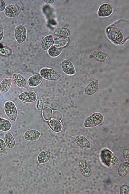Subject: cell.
Listing matches in <instances>:
<instances>
[{
	"label": "cell",
	"mask_w": 129,
	"mask_h": 194,
	"mask_svg": "<svg viewBox=\"0 0 129 194\" xmlns=\"http://www.w3.org/2000/svg\"><path fill=\"white\" fill-rule=\"evenodd\" d=\"M12 50L9 48L3 47H0V55L4 57H8L11 54Z\"/></svg>",
	"instance_id": "29"
},
{
	"label": "cell",
	"mask_w": 129,
	"mask_h": 194,
	"mask_svg": "<svg viewBox=\"0 0 129 194\" xmlns=\"http://www.w3.org/2000/svg\"><path fill=\"white\" fill-rule=\"evenodd\" d=\"M99 86V84L97 80L92 81L86 87L85 92L88 95H92L98 91Z\"/></svg>",
	"instance_id": "16"
},
{
	"label": "cell",
	"mask_w": 129,
	"mask_h": 194,
	"mask_svg": "<svg viewBox=\"0 0 129 194\" xmlns=\"http://www.w3.org/2000/svg\"><path fill=\"white\" fill-rule=\"evenodd\" d=\"M113 10V8L111 5L108 3L104 4L100 7L98 15L100 17L108 16L112 13Z\"/></svg>",
	"instance_id": "10"
},
{
	"label": "cell",
	"mask_w": 129,
	"mask_h": 194,
	"mask_svg": "<svg viewBox=\"0 0 129 194\" xmlns=\"http://www.w3.org/2000/svg\"><path fill=\"white\" fill-rule=\"evenodd\" d=\"M44 1L47 3H53L54 2L55 0H44Z\"/></svg>",
	"instance_id": "37"
},
{
	"label": "cell",
	"mask_w": 129,
	"mask_h": 194,
	"mask_svg": "<svg viewBox=\"0 0 129 194\" xmlns=\"http://www.w3.org/2000/svg\"><path fill=\"white\" fill-rule=\"evenodd\" d=\"M37 98L36 93L31 91L23 92L19 96V98L20 100L27 102H34L36 100Z\"/></svg>",
	"instance_id": "9"
},
{
	"label": "cell",
	"mask_w": 129,
	"mask_h": 194,
	"mask_svg": "<svg viewBox=\"0 0 129 194\" xmlns=\"http://www.w3.org/2000/svg\"><path fill=\"white\" fill-rule=\"evenodd\" d=\"M2 177V174L0 172V180L1 179Z\"/></svg>",
	"instance_id": "38"
},
{
	"label": "cell",
	"mask_w": 129,
	"mask_h": 194,
	"mask_svg": "<svg viewBox=\"0 0 129 194\" xmlns=\"http://www.w3.org/2000/svg\"><path fill=\"white\" fill-rule=\"evenodd\" d=\"M54 34L58 36L67 37L70 34V32L68 28L62 27L56 29L54 32Z\"/></svg>",
	"instance_id": "26"
},
{
	"label": "cell",
	"mask_w": 129,
	"mask_h": 194,
	"mask_svg": "<svg viewBox=\"0 0 129 194\" xmlns=\"http://www.w3.org/2000/svg\"><path fill=\"white\" fill-rule=\"evenodd\" d=\"M120 194H129L128 186L125 184L122 185L120 188Z\"/></svg>",
	"instance_id": "30"
},
{
	"label": "cell",
	"mask_w": 129,
	"mask_h": 194,
	"mask_svg": "<svg viewBox=\"0 0 129 194\" xmlns=\"http://www.w3.org/2000/svg\"><path fill=\"white\" fill-rule=\"evenodd\" d=\"M123 155L125 160L127 162H129V150L128 148L124 149L123 151Z\"/></svg>",
	"instance_id": "33"
},
{
	"label": "cell",
	"mask_w": 129,
	"mask_h": 194,
	"mask_svg": "<svg viewBox=\"0 0 129 194\" xmlns=\"http://www.w3.org/2000/svg\"><path fill=\"white\" fill-rule=\"evenodd\" d=\"M48 125L50 128L55 132H58L61 130V124L56 120L52 119L50 120L48 122Z\"/></svg>",
	"instance_id": "24"
},
{
	"label": "cell",
	"mask_w": 129,
	"mask_h": 194,
	"mask_svg": "<svg viewBox=\"0 0 129 194\" xmlns=\"http://www.w3.org/2000/svg\"><path fill=\"white\" fill-rule=\"evenodd\" d=\"M41 75L45 79L50 80H56L60 78V76L54 70L48 68H43L40 71Z\"/></svg>",
	"instance_id": "4"
},
{
	"label": "cell",
	"mask_w": 129,
	"mask_h": 194,
	"mask_svg": "<svg viewBox=\"0 0 129 194\" xmlns=\"http://www.w3.org/2000/svg\"><path fill=\"white\" fill-rule=\"evenodd\" d=\"M108 35L109 38L114 42L116 43L121 42L123 39L122 32L118 29L112 27L108 30Z\"/></svg>",
	"instance_id": "5"
},
{
	"label": "cell",
	"mask_w": 129,
	"mask_h": 194,
	"mask_svg": "<svg viewBox=\"0 0 129 194\" xmlns=\"http://www.w3.org/2000/svg\"><path fill=\"white\" fill-rule=\"evenodd\" d=\"M129 171V163L127 162L122 163L119 166L118 173L120 176L125 177L128 174Z\"/></svg>",
	"instance_id": "19"
},
{
	"label": "cell",
	"mask_w": 129,
	"mask_h": 194,
	"mask_svg": "<svg viewBox=\"0 0 129 194\" xmlns=\"http://www.w3.org/2000/svg\"><path fill=\"white\" fill-rule=\"evenodd\" d=\"M11 78H7L3 80L0 84V90L3 93L7 92L9 89L12 84Z\"/></svg>",
	"instance_id": "21"
},
{
	"label": "cell",
	"mask_w": 129,
	"mask_h": 194,
	"mask_svg": "<svg viewBox=\"0 0 129 194\" xmlns=\"http://www.w3.org/2000/svg\"><path fill=\"white\" fill-rule=\"evenodd\" d=\"M75 141L76 144L82 148L88 149L91 147V145L89 140L82 135L77 136L75 138Z\"/></svg>",
	"instance_id": "11"
},
{
	"label": "cell",
	"mask_w": 129,
	"mask_h": 194,
	"mask_svg": "<svg viewBox=\"0 0 129 194\" xmlns=\"http://www.w3.org/2000/svg\"><path fill=\"white\" fill-rule=\"evenodd\" d=\"M104 116L101 113L96 112L93 113L85 120L84 126L85 128H92L101 124L104 120Z\"/></svg>",
	"instance_id": "2"
},
{
	"label": "cell",
	"mask_w": 129,
	"mask_h": 194,
	"mask_svg": "<svg viewBox=\"0 0 129 194\" xmlns=\"http://www.w3.org/2000/svg\"><path fill=\"white\" fill-rule=\"evenodd\" d=\"M7 147L4 141L0 139V153L3 154L6 151Z\"/></svg>",
	"instance_id": "31"
},
{
	"label": "cell",
	"mask_w": 129,
	"mask_h": 194,
	"mask_svg": "<svg viewBox=\"0 0 129 194\" xmlns=\"http://www.w3.org/2000/svg\"><path fill=\"white\" fill-rule=\"evenodd\" d=\"M79 166L81 172L86 177H89L91 175V169L87 163L83 160L79 162Z\"/></svg>",
	"instance_id": "13"
},
{
	"label": "cell",
	"mask_w": 129,
	"mask_h": 194,
	"mask_svg": "<svg viewBox=\"0 0 129 194\" xmlns=\"http://www.w3.org/2000/svg\"><path fill=\"white\" fill-rule=\"evenodd\" d=\"M52 118L58 120H60L62 118V115L61 113L57 111H53L52 115Z\"/></svg>",
	"instance_id": "32"
},
{
	"label": "cell",
	"mask_w": 129,
	"mask_h": 194,
	"mask_svg": "<svg viewBox=\"0 0 129 194\" xmlns=\"http://www.w3.org/2000/svg\"><path fill=\"white\" fill-rule=\"evenodd\" d=\"M62 51V48H58L53 45L49 49L48 53L51 56L55 57L59 55Z\"/></svg>",
	"instance_id": "27"
},
{
	"label": "cell",
	"mask_w": 129,
	"mask_h": 194,
	"mask_svg": "<svg viewBox=\"0 0 129 194\" xmlns=\"http://www.w3.org/2000/svg\"><path fill=\"white\" fill-rule=\"evenodd\" d=\"M70 39L68 37H60L55 39L53 45L59 48H62L68 46L70 43Z\"/></svg>",
	"instance_id": "12"
},
{
	"label": "cell",
	"mask_w": 129,
	"mask_h": 194,
	"mask_svg": "<svg viewBox=\"0 0 129 194\" xmlns=\"http://www.w3.org/2000/svg\"><path fill=\"white\" fill-rule=\"evenodd\" d=\"M13 78L16 84L20 87L23 88L26 86V81L25 78L20 74H13Z\"/></svg>",
	"instance_id": "18"
},
{
	"label": "cell",
	"mask_w": 129,
	"mask_h": 194,
	"mask_svg": "<svg viewBox=\"0 0 129 194\" xmlns=\"http://www.w3.org/2000/svg\"><path fill=\"white\" fill-rule=\"evenodd\" d=\"M51 154L48 150H45L41 152L37 157V161L39 164H43L46 163L49 160Z\"/></svg>",
	"instance_id": "15"
},
{
	"label": "cell",
	"mask_w": 129,
	"mask_h": 194,
	"mask_svg": "<svg viewBox=\"0 0 129 194\" xmlns=\"http://www.w3.org/2000/svg\"><path fill=\"white\" fill-rule=\"evenodd\" d=\"M4 142L9 148H13L15 145V139L12 135L10 132L7 133L4 137Z\"/></svg>",
	"instance_id": "23"
},
{
	"label": "cell",
	"mask_w": 129,
	"mask_h": 194,
	"mask_svg": "<svg viewBox=\"0 0 129 194\" xmlns=\"http://www.w3.org/2000/svg\"><path fill=\"white\" fill-rule=\"evenodd\" d=\"M42 114L43 117L45 120H49L52 116V111L50 108L46 107L43 109Z\"/></svg>",
	"instance_id": "28"
},
{
	"label": "cell",
	"mask_w": 129,
	"mask_h": 194,
	"mask_svg": "<svg viewBox=\"0 0 129 194\" xmlns=\"http://www.w3.org/2000/svg\"><path fill=\"white\" fill-rule=\"evenodd\" d=\"M62 69L63 72L69 75H72L75 73L74 66L72 63L69 60L64 59L61 64Z\"/></svg>",
	"instance_id": "8"
},
{
	"label": "cell",
	"mask_w": 129,
	"mask_h": 194,
	"mask_svg": "<svg viewBox=\"0 0 129 194\" xmlns=\"http://www.w3.org/2000/svg\"><path fill=\"white\" fill-rule=\"evenodd\" d=\"M40 135V133L37 130H29L25 133L24 137L25 139L28 141H33L38 139Z\"/></svg>",
	"instance_id": "14"
},
{
	"label": "cell",
	"mask_w": 129,
	"mask_h": 194,
	"mask_svg": "<svg viewBox=\"0 0 129 194\" xmlns=\"http://www.w3.org/2000/svg\"><path fill=\"white\" fill-rule=\"evenodd\" d=\"M27 36L26 30L25 27L22 25L17 26L15 30V36L17 41L19 43L23 42Z\"/></svg>",
	"instance_id": "6"
},
{
	"label": "cell",
	"mask_w": 129,
	"mask_h": 194,
	"mask_svg": "<svg viewBox=\"0 0 129 194\" xmlns=\"http://www.w3.org/2000/svg\"><path fill=\"white\" fill-rule=\"evenodd\" d=\"M93 56L96 60L101 62L106 61L109 58L107 54L102 51L99 50L95 51L93 53Z\"/></svg>",
	"instance_id": "20"
},
{
	"label": "cell",
	"mask_w": 129,
	"mask_h": 194,
	"mask_svg": "<svg viewBox=\"0 0 129 194\" xmlns=\"http://www.w3.org/2000/svg\"><path fill=\"white\" fill-rule=\"evenodd\" d=\"M21 8L16 5L10 4L7 6L4 10V13L7 17H14L18 16L20 13Z\"/></svg>",
	"instance_id": "7"
},
{
	"label": "cell",
	"mask_w": 129,
	"mask_h": 194,
	"mask_svg": "<svg viewBox=\"0 0 129 194\" xmlns=\"http://www.w3.org/2000/svg\"><path fill=\"white\" fill-rule=\"evenodd\" d=\"M4 34V30L3 26L0 24V41L2 39Z\"/></svg>",
	"instance_id": "36"
},
{
	"label": "cell",
	"mask_w": 129,
	"mask_h": 194,
	"mask_svg": "<svg viewBox=\"0 0 129 194\" xmlns=\"http://www.w3.org/2000/svg\"><path fill=\"white\" fill-rule=\"evenodd\" d=\"M5 4L3 0H0V12L3 11L5 8Z\"/></svg>",
	"instance_id": "35"
},
{
	"label": "cell",
	"mask_w": 129,
	"mask_h": 194,
	"mask_svg": "<svg viewBox=\"0 0 129 194\" xmlns=\"http://www.w3.org/2000/svg\"><path fill=\"white\" fill-rule=\"evenodd\" d=\"M100 157L102 162L109 167L115 168L119 165V160L117 156L108 149L104 148L101 150Z\"/></svg>",
	"instance_id": "1"
},
{
	"label": "cell",
	"mask_w": 129,
	"mask_h": 194,
	"mask_svg": "<svg viewBox=\"0 0 129 194\" xmlns=\"http://www.w3.org/2000/svg\"><path fill=\"white\" fill-rule=\"evenodd\" d=\"M11 127V122L8 120L0 117V130L6 132L10 130Z\"/></svg>",
	"instance_id": "25"
},
{
	"label": "cell",
	"mask_w": 129,
	"mask_h": 194,
	"mask_svg": "<svg viewBox=\"0 0 129 194\" xmlns=\"http://www.w3.org/2000/svg\"><path fill=\"white\" fill-rule=\"evenodd\" d=\"M5 112L11 120L15 121L17 116V108L14 103L10 101L6 102L4 106Z\"/></svg>",
	"instance_id": "3"
},
{
	"label": "cell",
	"mask_w": 129,
	"mask_h": 194,
	"mask_svg": "<svg viewBox=\"0 0 129 194\" xmlns=\"http://www.w3.org/2000/svg\"><path fill=\"white\" fill-rule=\"evenodd\" d=\"M44 103L42 100L40 99L38 100L37 108L39 110H42L43 108Z\"/></svg>",
	"instance_id": "34"
},
{
	"label": "cell",
	"mask_w": 129,
	"mask_h": 194,
	"mask_svg": "<svg viewBox=\"0 0 129 194\" xmlns=\"http://www.w3.org/2000/svg\"><path fill=\"white\" fill-rule=\"evenodd\" d=\"M42 80L43 78L40 74L34 75L29 78L28 81V84L30 87H35L39 85Z\"/></svg>",
	"instance_id": "17"
},
{
	"label": "cell",
	"mask_w": 129,
	"mask_h": 194,
	"mask_svg": "<svg viewBox=\"0 0 129 194\" xmlns=\"http://www.w3.org/2000/svg\"><path fill=\"white\" fill-rule=\"evenodd\" d=\"M53 41V37L52 35H49L45 37L43 39L42 42V48L44 50H47L52 44Z\"/></svg>",
	"instance_id": "22"
}]
</instances>
